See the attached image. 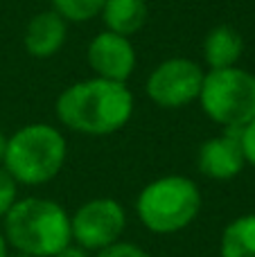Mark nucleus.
<instances>
[{
  "label": "nucleus",
  "instance_id": "f8f14e48",
  "mask_svg": "<svg viewBox=\"0 0 255 257\" xmlns=\"http://www.w3.org/2000/svg\"><path fill=\"white\" fill-rule=\"evenodd\" d=\"M99 16L108 32L129 39L145 27L149 9L145 0H106Z\"/></svg>",
  "mask_w": 255,
  "mask_h": 257
},
{
  "label": "nucleus",
  "instance_id": "ddd939ff",
  "mask_svg": "<svg viewBox=\"0 0 255 257\" xmlns=\"http://www.w3.org/2000/svg\"><path fill=\"white\" fill-rule=\"evenodd\" d=\"M221 257H255V214L233 219L221 232Z\"/></svg>",
  "mask_w": 255,
  "mask_h": 257
},
{
  "label": "nucleus",
  "instance_id": "0eeeda50",
  "mask_svg": "<svg viewBox=\"0 0 255 257\" xmlns=\"http://www.w3.org/2000/svg\"><path fill=\"white\" fill-rule=\"evenodd\" d=\"M203 68L197 61L185 57L165 59L158 63L147 77V90L149 99L161 108H181L188 106L190 102L199 99L203 84Z\"/></svg>",
  "mask_w": 255,
  "mask_h": 257
},
{
  "label": "nucleus",
  "instance_id": "6ab92c4d",
  "mask_svg": "<svg viewBox=\"0 0 255 257\" xmlns=\"http://www.w3.org/2000/svg\"><path fill=\"white\" fill-rule=\"evenodd\" d=\"M9 244H7V239H5V235H3V230H0V257H9Z\"/></svg>",
  "mask_w": 255,
  "mask_h": 257
},
{
  "label": "nucleus",
  "instance_id": "423d86ee",
  "mask_svg": "<svg viewBox=\"0 0 255 257\" xmlns=\"http://www.w3.org/2000/svg\"><path fill=\"white\" fill-rule=\"evenodd\" d=\"M126 228V212L115 199H93L77 208L70 217L72 244L97 253L106 246L120 241Z\"/></svg>",
  "mask_w": 255,
  "mask_h": 257
},
{
  "label": "nucleus",
  "instance_id": "9b49d317",
  "mask_svg": "<svg viewBox=\"0 0 255 257\" xmlns=\"http://www.w3.org/2000/svg\"><path fill=\"white\" fill-rule=\"evenodd\" d=\"M244 39L235 27L217 25L206 34L203 41V61L210 66V70L233 68L242 59Z\"/></svg>",
  "mask_w": 255,
  "mask_h": 257
},
{
  "label": "nucleus",
  "instance_id": "f03ea898",
  "mask_svg": "<svg viewBox=\"0 0 255 257\" xmlns=\"http://www.w3.org/2000/svg\"><path fill=\"white\" fill-rule=\"evenodd\" d=\"M3 235L18 253L54 257L72 244L70 214L50 199H18L3 219Z\"/></svg>",
  "mask_w": 255,
  "mask_h": 257
},
{
  "label": "nucleus",
  "instance_id": "f3484780",
  "mask_svg": "<svg viewBox=\"0 0 255 257\" xmlns=\"http://www.w3.org/2000/svg\"><path fill=\"white\" fill-rule=\"evenodd\" d=\"M239 142H242V151H244V158H246V165L255 167V117L248 124H244L239 128Z\"/></svg>",
  "mask_w": 255,
  "mask_h": 257
},
{
  "label": "nucleus",
  "instance_id": "9d476101",
  "mask_svg": "<svg viewBox=\"0 0 255 257\" xmlns=\"http://www.w3.org/2000/svg\"><path fill=\"white\" fill-rule=\"evenodd\" d=\"M68 36V23L59 16L54 9L50 12H41L27 23L25 27V43L27 54L34 59H50L63 48Z\"/></svg>",
  "mask_w": 255,
  "mask_h": 257
},
{
  "label": "nucleus",
  "instance_id": "20e7f679",
  "mask_svg": "<svg viewBox=\"0 0 255 257\" xmlns=\"http://www.w3.org/2000/svg\"><path fill=\"white\" fill-rule=\"evenodd\" d=\"M201 190L188 176H161L143 187L136 199V214L147 230L174 235L188 228L201 212Z\"/></svg>",
  "mask_w": 255,
  "mask_h": 257
},
{
  "label": "nucleus",
  "instance_id": "f257e3e1",
  "mask_svg": "<svg viewBox=\"0 0 255 257\" xmlns=\"http://www.w3.org/2000/svg\"><path fill=\"white\" fill-rule=\"evenodd\" d=\"M134 115V95L120 81L84 79L57 97V117L63 126L84 136H111Z\"/></svg>",
  "mask_w": 255,
  "mask_h": 257
},
{
  "label": "nucleus",
  "instance_id": "aec40b11",
  "mask_svg": "<svg viewBox=\"0 0 255 257\" xmlns=\"http://www.w3.org/2000/svg\"><path fill=\"white\" fill-rule=\"evenodd\" d=\"M5 149H7V136L0 131V165H3V160H5Z\"/></svg>",
  "mask_w": 255,
  "mask_h": 257
},
{
  "label": "nucleus",
  "instance_id": "1a4fd4ad",
  "mask_svg": "<svg viewBox=\"0 0 255 257\" xmlns=\"http://www.w3.org/2000/svg\"><path fill=\"white\" fill-rule=\"evenodd\" d=\"M197 167L212 181H230L246 167V158L239 142V131H224L199 147Z\"/></svg>",
  "mask_w": 255,
  "mask_h": 257
},
{
  "label": "nucleus",
  "instance_id": "7ed1b4c3",
  "mask_svg": "<svg viewBox=\"0 0 255 257\" xmlns=\"http://www.w3.org/2000/svg\"><path fill=\"white\" fill-rule=\"evenodd\" d=\"M68 145L63 133L48 122L21 126L7 138L3 167L18 185H45L63 169Z\"/></svg>",
  "mask_w": 255,
  "mask_h": 257
},
{
  "label": "nucleus",
  "instance_id": "a211bd4d",
  "mask_svg": "<svg viewBox=\"0 0 255 257\" xmlns=\"http://www.w3.org/2000/svg\"><path fill=\"white\" fill-rule=\"evenodd\" d=\"M54 257H93V253L86 250V248H81V246H77V244H68L61 253H57Z\"/></svg>",
  "mask_w": 255,
  "mask_h": 257
},
{
  "label": "nucleus",
  "instance_id": "412c9836",
  "mask_svg": "<svg viewBox=\"0 0 255 257\" xmlns=\"http://www.w3.org/2000/svg\"><path fill=\"white\" fill-rule=\"evenodd\" d=\"M9 257H36V255H27V253H18V250H16V253H14V255H9Z\"/></svg>",
  "mask_w": 255,
  "mask_h": 257
},
{
  "label": "nucleus",
  "instance_id": "39448f33",
  "mask_svg": "<svg viewBox=\"0 0 255 257\" xmlns=\"http://www.w3.org/2000/svg\"><path fill=\"white\" fill-rule=\"evenodd\" d=\"M199 102L224 131H239L255 117V75L239 66L206 72Z\"/></svg>",
  "mask_w": 255,
  "mask_h": 257
},
{
  "label": "nucleus",
  "instance_id": "4468645a",
  "mask_svg": "<svg viewBox=\"0 0 255 257\" xmlns=\"http://www.w3.org/2000/svg\"><path fill=\"white\" fill-rule=\"evenodd\" d=\"M50 3L66 23H86L99 16L106 0H50Z\"/></svg>",
  "mask_w": 255,
  "mask_h": 257
},
{
  "label": "nucleus",
  "instance_id": "2eb2a0df",
  "mask_svg": "<svg viewBox=\"0 0 255 257\" xmlns=\"http://www.w3.org/2000/svg\"><path fill=\"white\" fill-rule=\"evenodd\" d=\"M16 201H18V183L0 165V219H5V214L12 210V205Z\"/></svg>",
  "mask_w": 255,
  "mask_h": 257
},
{
  "label": "nucleus",
  "instance_id": "6e6552de",
  "mask_svg": "<svg viewBox=\"0 0 255 257\" xmlns=\"http://www.w3.org/2000/svg\"><path fill=\"white\" fill-rule=\"evenodd\" d=\"M88 66L95 77L126 84L136 70V48L126 36L104 30L88 43Z\"/></svg>",
  "mask_w": 255,
  "mask_h": 257
},
{
  "label": "nucleus",
  "instance_id": "dca6fc26",
  "mask_svg": "<svg viewBox=\"0 0 255 257\" xmlns=\"http://www.w3.org/2000/svg\"><path fill=\"white\" fill-rule=\"evenodd\" d=\"M93 257H152L145 248H140L138 244H131V241H115V244L106 246V248L97 250Z\"/></svg>",
  "mask_w": 255,
  "mask_h": 257
}]
</instances>
